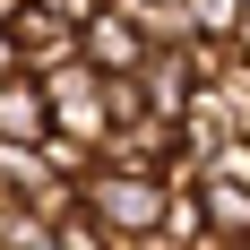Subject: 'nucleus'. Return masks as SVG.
Here are the masks:
<instances>
[{"instance_id": "obj_1", "label": "nucleus", "mask_w": 250, "mask_h": 250, "mask_svg": "<svg viewBox=\"0 0 250 250\" xmlns=\"http://www.w3.org/2000/svg\"><path fill=\"white\" fill-rule=\"evenodd\" d=\"M0 26H9V52H18L26 78H43V69H61V61H78V26L52 18V9H35V0H26L18 18H0Z\"/></svg>"}, {"instance_id": "obj_2", "label": "nucleus", "mask_w": 250, "mask_h": 250, "mask_svg": "<svg viewBox=\"0 0 250 250\" xmlns=\"http://www.w3.org/2000/svg\"><path fill=\"white\" fill-rule=\"evenodd\" d=\"M52 138V104H43V78L9 69L0 78V147H43Z\"/></svg>"}, {"instance_id": "obj_3", "label": "nucleus", "mask_w": 250, "mask_h": 250, "mask_svg": "<svg viewBox=\"0 0 250 250\" xmlns=\"http://www.w3.org/2000/svg\"><path fill=\"white\" fill-rule=\"evenodd\" d=\"M9 69H18V52H9V26H0V78H9Z\"/></svg>"}, {"instance_id": "obj_4", "label": "nucleus", "mask_w": 250, "mask_h": 250, "mask_svg": "<svg viewBox=\"0 0 250 250\" xmlns=\"http://www.w3.org/2000/svg\"><path fill=\"white\" fill-rule=\"evenodd\" d=\"M18 9H26V0H0V18H18Z\"/></svg>"}]
</instances>
